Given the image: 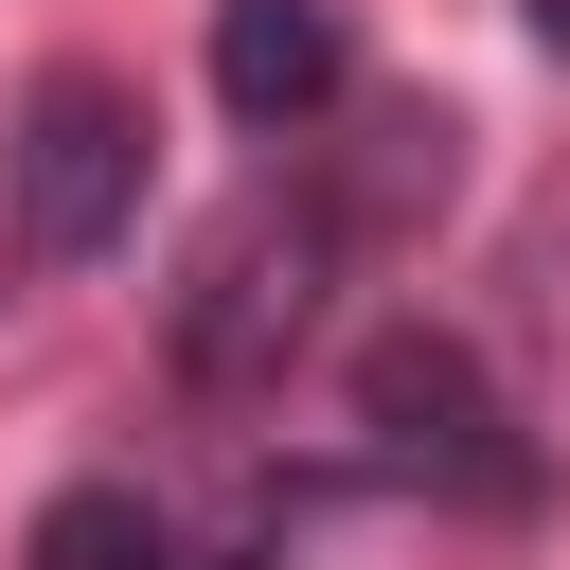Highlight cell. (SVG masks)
Returning <instances> with one entry per match:
<instances>
[{
	"label": "cell",
	"instance_id": "6da1fadb",
	"mask_svg": "<svg viewBox=\"0 0 570 570\" xmlns=\"http://www.w3.org/2000/svg\"><path fill=\"white\" fill-rule=\"evenodd\" d=\"M142 89L125 71H36L18 89V142H0V196H18V249L36 267H107L142 232Z\"/></svg>",
	"mask_w": 570,
	"mask_h": 570
},
{
	"label": "cell",
	"instance_id": "3957f363",
	"mask_svg": "<svg viewBox=\"0 0 570 570\" xmlns=\"http://www.w3.org/2000/svg\"><path fill=\"white\" fill-rule=\"evenodd\" d=\"M356 428H374V463H410V481H445V499H517V481H534L517 428H499V374H481L445 321H392V338L356 356Z\"/></svg>",
	"mask_w": 570,
	"mask_h": 570
},
{
	"label": "cell",
	"instance_id": "7a4b0ae2",
	"mask_svg": "<svg viewBox=\"0 0 570 570\" xmlns=\"http://www.w3.org/2000/svg\"><path fill=\"white\" fill-rule=\"evenodd\" d=\"M303 321H321V214H285V196L214 214V232H196V285H178V374L267 392V374L303 356Z\"/></svg>",
	"mask_w": 570,
	"mask_h": 570
},
{
	"label": "cell",
	"instance_id": "277c9868",
	"mask_svg": "<svg viewBox=\"0 0 570 570\" xmlns=\"http://www.w3.org/2000/svg\"><path fill=\"white\" fill-rule=\"evenodd\" d=\"M338 89H356V36H338V0H214V107H232L249 142L321 125Z\"/></svg>",
	"mask_w": 570,
	"mask_h": 570
},
{
	"label": "cell",
	"instance_id": "8992f818",
	"mask_svg": "<svg viewBox=\"0 0 570 570\" xmlns=\"http://www.w3.org/2000/svg\"><path fill=\"white\" fill-rule=\"evenodd\" d=\"M445 142H463V125H445V107H392V125H374V160H356V196H338V214H428V196H445Z\"/></svg>",
	"mask_w": 570,
	"mask_h": 570
},
{
	"label": "cell",
	"instance_id": "5b68a950",
	"mask_svg": "<svg viewBox=\"0 0 570 570\" xmlns=\"http://www.w3.org/2000/svg\"><path fill=\"white\" fill-rule=\"evenodd\" d=\"M18 570H178V534L142 517V481H71V499H36Z\"/></svg>",
	"mask_w": 570,
	"mask_h": 570
},
{
	"label": "cell",
	"instance_id": "52a82bcc",
	"mask_svg": "<svg viewBox=\"0 0 570 570\" xmlns=\"http://www.w3.org/2000/svg\"><path fill=\"white\" fill-rule=\"evenodd\" d=\"M517 18H534V53H552V71H570V0H517Z\"/></svg>",
	"mask_w": 570,
	"mask_h": 570
}]
</instances>
